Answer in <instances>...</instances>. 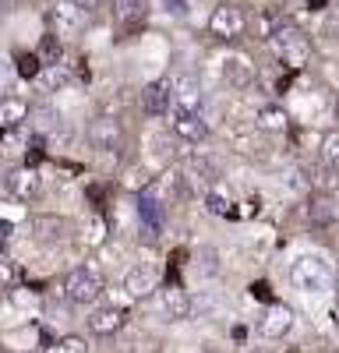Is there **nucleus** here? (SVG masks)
<instances>
[{
	"instance_id": "14",
	"label": "nucleus",
	"mask_w": 339,
	"mask_h": 353,
	"mask_svg": "<svg viewBox=\"0 0 339 353\" xmlns=\"http://www.w3.org/2000/svg\"><path fill=\"white\" fill-rule=\"evenodd\" d=\"M127 321V307H121V304H106V307H99L92 318H89V329L96 332V336H113L121 325Z\"/></svg>"
},
{
	"instance_id": "24",
	"label": "nucleus",
	"mask_w": 339,
	"mask_h": 353,
	"mask_svg": "<svg viewBox=\"0 0 339 353\" xmlns=\"http://www.w3.org/2000/svg\"><path fill=\"white\" fill-rule=\"evenodd\" d=\"M18 74L21 78H39L43 74V61L36 53H18Z\"/></svg>"
},
{
	"instance_id": "13",
	"label": "nucleus",
	"mask_w": 339,
	"mask_h": 353,
	"mask_svg": "<svg viewBox=\"0 0 339 353\" xmlns=\"http://www.w3.org/2000/svg\"><path fill=\"white\" fill-rule=\"evenodd\" d=\"M124 290L131 293V297H149V293L156 290V269H152L149 261L131 265L127 276H124Z\"/></svg>"
},
{
	"instance_id": "26",
	"label": "nucleus",
	"mask_w": 339,
	"mask_h": 353,
	"mask_svg": "<svg viewBox=\"0 0 339 353\" xmlns=\"http://www.w3.org/2000/svg\"><path fill=\"white\" fill-rule=\"evenodd\" d=\"M113 8H117V18H131L141 8V0H113Z\"/></svg>"
},
{
	"instance_id": "6",
	"label": "nucleus",
	"mask_w": 339,
	"mask_h": 353,
	"mask_svg": "<svg viewBox=\"0 0 339 353\" xmlns=\"http://www.w3.org/2000/svg\"><path fill=\"white\" fill-rule=\"evenodd\" d=\"M124 141V131H121V121L117 117H96V121L89 124V145L99 152H117Z\"/></svg>"
},
{
	"instance_id": "1",
	"label": "nucleus",
	"mask_w": 339,
	"mask_h": 353,
	"mask_svg": "<svg viewBox=\"0 0 339 353\" xmlns=\"http://www.w3.org/2000/svg\"><path fill=\"white\" fill-rule=\"evenodd\" d=\"M290 279L300 293H307V297H322V293H329L336 286V269L322 254H300L290 269Z\"/></svg>"
},
{
	"instance_id": "29",
	"label": "nucleus",
	"mask_w": 339,
	"mask_h": 353,
	"mask_svg": "<svg viewBox=\"0 0 339 353\" xmlns=\"http://www.w3.org/2000/svg\"><path fill=\"white\" fill-rule=\"evenodd\" d=\"M71 4L81 11V14H96L99 11V4H103V0H71Z\"/></svg>"
},
{
	"instance_id": "4",
	"label": "nucleus",
	"mask_w": 339,
	"mask_h": 353,
	"mask_svg": "<svg viewBox=\"0 0 339 353\" xmlns=\"http://www.w3.org/2000/svg\"><path fill=\"white\" fill-rule=\"evenodd\" d=\"M244 28H247V14L234 4H219L209 18V32L216 39H237V36H244Z\"/></svg>"
},
{
	"instance_id": "10",
	"label": "nucleus",
	"mask_w": 339,
	"mask_h": 353,
	"mask_svg": "<svg viewBox=\"0 0 339 353\" xmlns=\"http://www.w3.org/2000/svg\"><path fill=\"white\" fill-rule=\"evenodd\" d=\"M290 329H294V311L287 304H269L265 314L258 318V332L265 339H282Z\"/></svg>"
},
{
	"instance_id": "7",
	"label": "nucleus",
	"mask_w": 339,
	"mask_h": 353,
	"mask_svg": "<svg viewBox=\"0 0 339 353\" xmlns=\"http://www.w3.org/2000/svg\"><path fill=\"white\" fill-rule=\"evenodd\" d=\"M170 128H174V134L184 138V141H205L209 138L205 117L191 113V110H174V106H170Z\"/></svg>"
},
{
	"instance_id": "19",
	"label": "nucleus",
	"mask_w": 339,
	"mask_h": 353,
	"mask_svg": "<svg viewBox=\"0 0 339 353\" xmlns=\"http://www.w3.org/2000/svg\"><path fill=\"white\" fill-rule=\"evenodd\" d=\"M194 272L202 276V279H209V276L219 272V254H216V248H202V251L194 254Z\"/></svg>"
},
{
	"instance_id": "15",
	"label": "nucleus",
	"mask_w": 339,
	"mask_h": 353,
	"mask_svg": "<svg viewBox=\"0 0 339 353\" xmlns=\"http://www.w3.org/2000/svg\"><path fill=\"white\" fill-rule=\"evenodd\" d=\"M223 78L226 81H230L234 88H247L251 85V78H254V68L247 64V57H226V61H223Z\"/></svg>"
},
{
	"instance_id": "5",
	"label": "nucleus",
	"mask_w": 339,
	"mask_h": 353,
	"mask_svg": "<svg viewBox=\"0 0 339 353\" xmlns=\"http://www.w3.org/2000/svg\"><path fill=\"white\" fill-rule=\"evenodd\" d=\"M39 188H43V181H39L36 166H14L11 173H4V194L14 201H32L39 194Z\"/></svg>"
},
{
	"instance_id": "21",
	"label": "nucleus",
	"mask_w": 339,
	"mask_h": 353,
	"mask_svg": "<svg viewBox=\"0 0 339 353\" xmlns=\"http://www.w3.org/2000/svg\"><path fill=\"white\" fill-rule=\"evenodd\" d=\"M39 61L46 64V68H56V61H61V39H56L53 32L50 36H43V46H39Z\"/></svg>"
},
{
	"instance_id": "20",
	"label": "nucleus",
	"mask_w": 339,
	"mask_h": 353,
	"mask_svg": "<svg viewBox=\"0 0 339 353\" xmlns=\"http://www.w3.org/2000/svg\"><path fill=\"white\" fill-rule=\"evenodd\" d=\"M205 205H209L212 216H237L230 194H223V191H209V194H205Z\"/></svg>"
},
{
	"instance_id": "23",
	"label": "nucleus",
	"mask_w": 339,
	"mask_h": 353,
	"mask_svg": "<svg viewBox=\"0 0 339 353\" xmlns=\"http://www.w3.org/2000/svg\"><path fill=\"white\" fill-rule=\"evenodd\" d=\"M322 159H325V166H329L332 173H339V131H332V134L325 138V145H322Z\"/></svg>"
},
{
	"instance_id": "12",
	"label": "nucleus",
	"mask_w": 339,
	"mask_h": 353,
	"mask_svg": "<svg viewBox=\"0 0 339 353\" xmlns=\"http://www.w3.org/2000/svg\"><path fill=\"white\" fill-rule=\"evenodd\" d=\"M50 18H53V28H56V39H68V36H74L78 28H81V21H85V14L71 4V0H56L53 4V11H50Z\"/></svg>"
},
{
	"instance_id": "30",
	"label": "nucleus",
	"mask_w": 339,
	"mask_h": 353,
	"mask_svg": "<svg viewBox=\"0 0 339 353\" xmlns=\"http://www.w3.org/2000/svg\"><path fill=\"white\" fill-rule=\"evenodd\" d=\"M251 297H258V301H272L269 283H254V286H251Z\"/></svg>"
},
{
	"instance_id": "3",
	"label": "nucleus",
	"mask_w": 339,
	"mask_h": 353,
	"mask_svg": "<svg viewBox=\"0 0 339 353\" xmlns=\"http://www.w3.org/2000/svg\"><path fill=\"white\" fill-rule=\"evenodd\" d=\"M64 293H68L71 304H96L103 297V272H99V265L96 261L78 265V269L68 276V283H64Z\"/></svg>"
},
{
	"instance_id": "32",
	"label": "nucleus",
	"mask_w": 339,
	"mask_h": 353,
	"mask_svg": "<svg viewBox=\"0 0 339 353\" xmlns=\"http://www.w3.org/2000/svg\"><path fill=\"white\" fill-rule=\"evenodd\" d=\"M336 329H339V311H336Z\"/></svg>"
},
{
	"instance_id": "25",
	"label": "nucleus",
	"mask_w": 339,
	"mask_h": 353,
	"mask_svg": "<svg viewBox=\"0 0 339 353\" xmlns=\"http://www.w3.org/2000/svg\"><path fill=\"white\" fill-rule=\"evenodd\" d=\"M46 353H89V343L78 339V336H68V339H61V343H53Z\"/></svg>"
},
{
	"instance_id": "16",
	"label": "nucleus",
	"mask_w": 339,
	"mask_h": 353,
	"mask_svg": "<svg viewBox=\"0 0 339 353\" xmlns=\"http://www.w3.org/2000/svg\"><path fill=\"white\" fill-rule=\"evenodd\" d=\"M25 117H28V103L21 96H4L0 99V131L25 124Z\"/></svg>"
},
{
	"instance_id": "28",
	"label": "nucleus",
	"mask_w": 339,
	"mask_h": 353,
	"mask_svg": "<svg viewBox=\"0 0 339 353\" xmlns=\"http://www.w3.org/2000/svg\"><path fill=\"white\" fill-rule=\"evenodd\" d=\"M166 14H187V0H163Z\"/></svg>"
},
{
	"instance_id": "22",
	"label": "nucleus",
	"mask_w": 339,
	"mask_h": 353,
	"mask_svg": "<svg viewBox=\"0 0 339 353\" xmlns=\"http://www.w3.org/2000/svg\"><path fill=\"white\" fill-rule=\"evenodd\" d=\"M336 216H339V201L336 198H318L315 205H311V219L315 223H329Z\"/></svg>"
},
{
	"instance_id": "31",
	"label": "nucleus",
	"mask_w": 339,
	"mask_h": 353,
	"mask_svg": "<svg viewBox=\"0 0 339 353\" xmlns=\"http://www.w3.org/2000/svg\"><path fill=\"white\" fill-rule=\"evenodd\" d=\"M336 121H339V99H336Z\"/></svg>"
},
{
	"instance_id": "33",
	"label": "nucleus",
	"mask_w": 339,
	"mask_h": 353,
	"mask_svg": "<svg viewBox=\"0 0 339 353\" xmlns=\"http://www.w3.org/2000/svg\"><path fill=\"white\" fill-rule=\"evenodd\" d=\"M205 353H219V350H205Z\"/></svg>"
},
{
	"instance_id": "27",
	"label": "nucleus",
	"mask_w": 339,
	"mask_h": 353,
	"mask_svg": "<svg viewBox=\"0 0 339 353\" xmlns=\"http://www.w3.org/2000/svg\"><path fill=\"white\" fill-rule=\"evenodd\" d=\"M64 81H68V74L61 68H46V74H43V85L46 88H56V85H64Z\"/></svg>"
},
{
	"instance_id": "8",
	"label": "nucleus",
	"mask_w": 339,
	"mask_h": 353,
	"mask_svg": "<svg viewBox=\"0 0 339 353\" xmlns=\"http://www.w3.org/2000/svg\"><path fill=\"white\" fill-rule=\"evenodd\" d=\"M138 219H141V233H145V241H156L163 233V226H166V205L156 194H141L138 198Z\"/></svg>"
},
{
	"instance_id": "18",
	"label": "nucleus",
	"mask_w": 339,
	"mask_h": 353,
	"mask_svg": "<svg viewBox=\"0 0 339 353\" xmlns=\"http://www.w3.org/2000/svg\"><path fill=\"white\" fill-rule=\"evenodd\" d=\"M25 149H28L25 124H18V128H4V131H0V152H4V156H18V152H25Z\"/></svg>"
},
{
	"instance_id": "9",
	"label": "nucleus",
	"mask_w": 339,
	"mask_h": 353,
	"mask_svg": "<svg viewBox=\"0 0 339 353\" xmlns=\"http://www.w3.org/2000/svg\"><path fill=\"white\" fill-rule=\"evenodd\" d=\"M159 311H163L170 321L191 318V297H187V290L177 286V283H166V286L159 290Z\"/></svg>"
},
{
	"instance_id": "17",
	"label": "nucleus",
	"mask_w": 339,
	"mask_h": 353,
	"mask_svg": "<svg viewBox=\"0 0 339 353\" xmlns=\"http://www.w3.org/2000/svg\"><path fill=\"white\" fill-rule=\"evenodd\" d=\"M254 128L265 131V134H279V131H287V113L279 106H262L258 117H254Z\"/></svg>"
},
{
	"instance_id": "2",
	"label": "nucleus",
	"mask_w": 339,
	"mask_h": 353,
	"mask_svg": "<svg viewBox=\"0 0 339 353\" xmlns=\"http://www.w3.org/2000/svg\"><path fill=\"white\" fill-rule=\"evenodd\" d=\"M272 46H276V53H279V61L287 64V68H300L307 57H311V43H307V36L300 32V28L294 25V21H287L282 18L276 28H272Z\"/></svg>"
},
{
	"instance_id": "11",
	"label": "nucleus",
	"mask_w": 339,
	"mask_h": 353,
	"mask_svg": "<svg viewBox=\"0 0 339 353\" xmlns=\"http://www.w3.org/2000/svg\"><path fill=\"white\" fill-rule=\"evenodd\" d=\"M141 113L145 117H166L170 113V78H156L141 88Z\"/></svg>"
}]
</instances>
